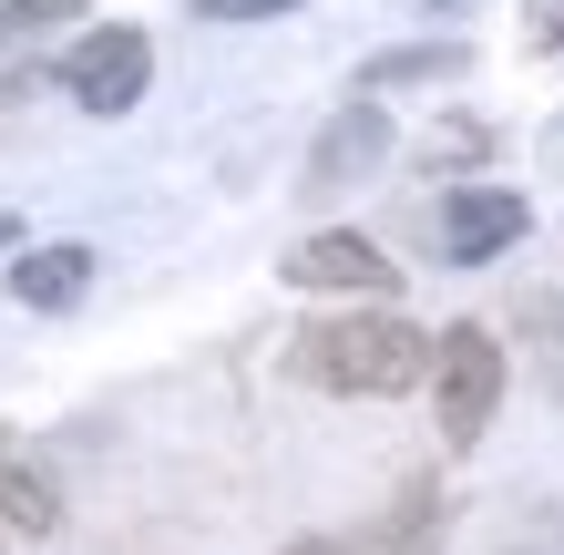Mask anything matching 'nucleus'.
<instances>
[{"instance_id":"obj_6","label":"nucleus","mask_w":564,"mask_h":555,"mask_svg":"<svg viewBox=\"0 0 564 555\" xmlns=\"http://www.w3.org/2000/svg\"><path fill=\"white\" fill-rule=\"evenodd\" d=\"M390 154V114L370 104V93H359V104H339L328 114V135H318V154H308V195H339L349 175H370Z\"/></svg>"},{"instance_id":"obj_4","label":"nucleus","mask_w":564,"mask_h":555,"mask_svg":"<svg viewBox=\"0 0 564 555\" xmlns=\"http://www.w3.org/2000/svg\"><path fill=\"white\" fill-rule=\"evenodd\" d=\"M288 288H328V299H390V288H401V268H390L370 237H349V226H318V237L288 247Z\"/></svg>"},{"instance_id":"obj_12","label":"nucleus","mask_w":564,"mask_h":555,"mask_svg":"<svg viewBox=\"0 0 564 555\" xmlns=\"http://www.w3.org/2000/svg\"><path fill=\"white\" fill-rule=\"evenodd\" d=\"M523 52H564V0H523Z\"/></svg>"},{"instance_id":"obj_13","label":"nucleus","mask_w":564,"mask_h":555,"mask_svg":"<svg viewBox=\"0 0 564 555\" xmlns=\"http://www.w3.org/2000/svg\"><path fill=\"white\" fill-rule=\"evenodd\" d=\"M206 21H278V11H297V0H195Z\"/></svg>"},{"instance_id":"obj_11","label":"nucleus","mask_w":564,"mask_h":555,"mask_svg":"<svg viewBox=\"0 0 564 555\" xmlns=\"http://www.w3.org/2000/svg\"><path fill=\"white\" fill-rule=\"evenodd\" d=\"M482 154H492L482 124H442V135H431V166H482Z\"/></svg>"},{"instance_id":"obj_5","label":"nucleus","mask_w":564,"mask_h":555,"mask_svg":"<svg viewBox=\"0 0 564 555\" xmlns=\"http://www.w3.org/2000/svg\"><path fill=\"white\" fill-rule=\"evenodd\" d=\"M523 226H534V206H523L513 185H462L442 206V257H452V268H482V257L523 247Z\"/></svg>"},{"instance_id":"obj_1","label":"nucleus","mask_w":564,"mask_h":555,"mask_svg":"<svg viewBox=\"0 0 564 555\" xmlns=\"http://www.w3.org/2000/svg\"><path fill=\"white\" fill-rule=\"evenodd\" d=\"M431 350L442 340H421L411 319H390V309H349V319H318V330H297V381L308 391H339V402H401V391L431 381Z\"/></svg>"},{"instance_id":"obj_2","label":"nucleus","mask_w":564,"mask_h":555,"mask_svg":"<svg viewBox=\"0 0 564 555\" xmlns=\"http://www.w3.org/2000/svg\"><path fill=\"white\" fill-rule=\"evenodd\" d=\"M431 412H442V442L473 452L492 433V412H503V340L492 330H442V350H431Z\"/></svg>"},{"instance_id":"obj_14","label":"nucleus","mask_w":564,"mask_h":555,"mask_svg":"<svg viewBox=\"0 0 564 555\" xmlns=\"http://www.w3.org/2000/svg\"><path fill=\"white\" fill-rule=\"evenodd\" d=\"M288 555H380V545H370V535H297Z\"/></svg>"},{"instance_id":"obj_7","label":"nucleus","mask_w":564,"mask_h":555,"mask_svg":"<svg viewBox=\"0 0 564 555\" xmlns=\"http://www.w3.org/2000/svg\"><path fill=\"white\" fill-rule=\"evenodd\" d=\"M93 288V247H21L11 257V299L21 309H73Z\"/></svg>"},{"instance_id":"obj_10","label":"nucleus","mask_w":564,"mask_h":555,"mask_svg":"<svg viewBox=\"0 0 564 555\" xmlns=\"http://www.w3.org/2000/svg\"><path fill=\"white\" fill-rule=\"evenodd\" d=\"M83 0H0V52H21V42H42L52 21H73Z\"/></svg>"},{"instance_id":"obj_15","label":"nucleus","mask_w":564,"mask_h":555,"mask_svg":"<svg viewBox=\"0 0 564 555\" xmlns=\"http://www.w3.org/2000/svg\"><path fill=\"white\" fill-rule=\"evenodd\" d=\"M421 11H462V0H421Z\"/></svg>"},{"instance_id":"obj_8","label":"nucleus","mask_w":564,"mask_h":555,"mask_svg":"<svg viewBox=\"0 0 564 555\" xmlns=\"http://www.w3.org/2000/svg\"><path fill=\"white\" fill-rule=\"evenodd\" d=\"M0 525H11V535H52V525H62L52 473H42V463H21L11 442H0Z\"/></svg>"},{"instance_id":"obj_9","label":"nucleus","mask_w":564,"mask_h":555,"mask_svg":"<svg viewBox=\"0 0 564 555\" xmlns=\"http://www.w3.org/2000/svg\"><path fill=\"white\" fill-rule=\"evenodd\" d=\"M452 62H462L452 42H411V52H380L370 73H359V93H390V83H442Z\"/></svg>"},{"instance_id":"obj_3","label":"nucleus","mask_w":564,"mask_h":555,"mask_svg":"<svg viewBox=\"0 0 564 555\" xmlns=\"http://www.w3.org/2000/svg\"><path fill=\"white\" fill-rule=\"evenodd\" d=\"M144 83H154V42L134 21H104V31H83V42L62 52V93H73L83 114H134Z\"/></svg>"},{"instance_id":"obj_16","label":"nucleus","mask_w":564,"mask_h":555,"mask_svg":"<svg viewBox=\"0 0 564 555\" xmlns=\"http://www.w3.org/2000/svg\"><path fill=\"white\" fill-rule=\"evenodd\" d=\"M0 555H11V525H0Z\"/></svg>"}]
</instances>
